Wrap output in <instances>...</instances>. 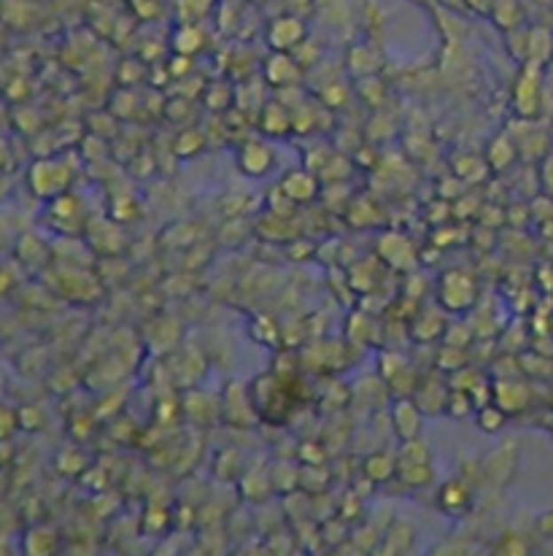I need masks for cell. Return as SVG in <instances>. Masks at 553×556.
<instances>
[{"label": "cell", "mask_w": 553, "mask_h": 556, "mask_svg": "<svg viewBox=\"0 0 553 556\" xmlns=\"http://www.w3.org/2000/svg\"><path fill=\"white\" fill-rule=\"evenodd\" d=\"M542 106V65L524 62L513 84V111L518 119H537Z\"/></svg>", "instance_id": "obj_1"}, {"label": "cell", "mask_w": 553, "mask_h": 556, "mask_svg": "<svg viewBox=\"0 0 553 556\" xmlns=\"http://www.w3.org/2000/svg\"><path fill=\"white\" fill-rule=\"evenodd\" d=\"M74 181V173L62 160H36L28 171V184L36 197L51 200L62 192H67Z\"/></svg>", "instance_id": "obj_2"}, {"label": "cell", "mask_w": 553, "mask_h": 556, "mask_svg": "<svg viewBox=\"0 0 553 556\" xmlns=\"http://www.w3.org/2000/svg\"><path fill=\"white\" fill-rule=\"evenodd\" d=\"M438 303L448 311V314H464L472 303H475V282L472 275L454 267L446 270L438 287Z\"/></svg>", "instance_id": "obj_3"}, {"label": "cell", "mask_w": 553, "mask_h": 556, "mask_svg": "<svg viewBox=\"0 0 553 556\" xmlns=\"http://www.w3.org/2000/svg\"><path fill=\"white\" fill-rule=\"evenodd\" d=\"M262 76L275 90H289V87L300 84L303 65L295 60L292 52H270L265 65H262Z\"/></svg>", "instance_id": "obj_4"}, {"label": "cell", "mask_w": 553, "mask_h": 556, "mask_svg": "<svg viewBox=\"0 0 553 556\" xmlns=\"http://www.w3.org/2000/svg\"><path fill=\"white\" fill-rule=\"evenodd\" d=\"M222 419L235 427H254L259 422V413L251 400V389L243 384H230L222 397Z\"/></svg>", "instance_id": "obj_5"}, {"label": "cell", "mask_w": 553, "mask_h": 556, "mask_svg": "<svg viewBox=\"0 0 553 556\" xmlns=\"http://www.w3.org/2000/svg\"><path fill=\"white\" fill-rule=\"evenodd\" d=\"M391 427L399 441H413L422 438L424 427V410L413 397H397L391 405Z\"/></svg>", "instance_id": "obj_6"}, {"label": "cell", "mask_w": 553, "mask_h": 556, "mask_svg": "<svg viewBox=\"0 0 553 556\" xmlns=\"http://www.w3.org/2000/svg\"><path fill=\"white\" fill-rule=\"evenodd\" d=\"M492 389H494V405H500L508 416L524 413L532 402V389L521 378L497 376L492 381Z\"/></svg>", "instance_id": "obj_7"}, {"label": "cell", "mask_w": 553, "mask_h": 556, "mask_svg": "<svg viewBox=\"0 0 553 556\" xmlns=\"http://www.w3.org/2000/svg\"><path fill=\"white\" fill-rule=\"evenodd\" d=\"M305 38H308L305 22L292 14L273 20V25L267 28V44L273 52H295Z\"/></svg>", "instance_id": "obj_8"}, {"label": "cell", "mask_w": 553, "mask_h": 556, "mask_svg": "<svg viewBox=\"0 0 553 556\" xmlns=\"http://www.w3.org/2000/svg\"><path fill=\"white\" fill-rule=\"evenodd\" d=\"M516 459H518V443L508 441L500 449L489 454V459L483 462V478L492 486H508L513 473H516Z\"/></svg>", "instance_id": "obj_9"}, {"label": "cell", "mask_w": 553, "mask_h": 556, "mask_svg": "<svg viewBox=\"0 0 553 556\" xmlns=\"http://www.w3.org/2000/svg\"><path fill=\"white\" fill-rule=\"evenodd\" d=\"M413 545H416V529H413V524L402 521V519H394L391 524L383 527L381 543H378L375 553H381V556H402V553H410Z\"/></svg>", "instance_id": "obj_10"}, {"label": "cell", "mask_w": 553, "mask_h": 556, "mask_svg": "<svg viewBox=\"0 0 553 556\" xmlns=\"http://www.w3.org/2000/svg\"><path fill=\"white\" fill-rule=\"evenodd\" d=\"M238 489H241V497L249 500V503H254V505L267 503V497L275 495L273 481H270V465L246 467L243 475L238 478Z\"/></svg>", "instance_id": "obj_11"}, {"label": "cell", "mask_w": 553, "mask_h": 556, "mask_svg": "<svg viewBox=\"0 0 553 556\" xmlns=\"http://www.w3.org/2000/svg\"><path fill=\"white\" fill-rule=\"evenodd\" d=\"M438 505L446 516L451 519H459L464 513H470L472 508V492H470V483L462 481V478H454V481H446L438 492Z\"/></svg>", "instance_id": "obj_12"}, {"label": "cell", "mask_w": 553, "mask_h": 556, "mask_svg": "<svg viewBox=\"0 0 553 556\" xmlns=\"http://www.w3.org/2000/svg\"><path fill=\"white\" fill-rule=\"evenodd\" d=\"M378 257L397 270H410L416 265V251H413L410 241L399 233H386L378 241Z\"/></svg>", "instance_id": "obj_13"}, {"label": "cell", "mask_w": 553, "mask_h": 556, "mask_svg": "<svg viewBox=\"0 0 553 556\" xmlns=\"http://www.w3.org/2000/svg\"><path fill=\"white\" fill-rule=\"evenodd\" d=\"M273 163H275L273 149L265 141H246L238 152V168H241V173H246L251 179L270 173Z\"/></svg>", "instance_id": "obj_14"}, {"label": "cell", "mask_w": 553, "mask_h": 556, "mask_svg": "<svg viewBox=\"0 0 553 556\" xmlns=\"http://www.w3.org/2000/svg\"><path fill=\"white\" fill-rule=\"evenodd\" d=\"M281 192L292 200V203H297V205H305V203H311V200H316V195H319V176L313 173V171H308V168H297V171H289L284 179H281Z\"/></svg>", "instance_id": "obj_15"}, {"label": "cell", "mask_w": 553, "mask_h": 556, "mask_svg": "<svg viewBox=\"0 0 553 556\" xmlns=\"http://www.w3.org/2000/svg\"><path fill=\"white\" fill-rule=\"evenodd\" d=\"M49 217L51 222H65V225H79L82 230H87V208L82 203V197L62 192L57 197L49 200Z\"/></svg>", "instance_id": "obj_16"}, {"label": "cell", "mask_w": 553, "mask_h": 556, "mask_svg": "<svg viewBox=\"0 0 553 556\" xmlns=\"http://www.w3.org/2000/svg\"><path fill=\"white\" fill-rule=\"evenodd\" d=\"M259 130L265 135H289L292 132V108L284 100H270L259 108Z\"/></svg>", "instance_id": "obj_17"}, {"label": "cell", "mask_w": 553, "mask_h": 556, "mask_svg": "<svg viewBox=\"0 0 553 556\" xmlns=\"http://www.w3.org/2000/svg\"><path fill=\"white\" fill-rule=\"evenodd\" d=\"M451 384H443L440 378H424L416 386V400L419 408L424 410V416H440L446 413V400H448Z\"/></svg>", "instance_id": "obj_18"}, {"label": "cell", "mask_w": 553, "mask_h": 556, "mask_svg": "<svg viewBox=\"0 0 553 556\" xmlns=\"http://www.w3.org/2000/svg\"><path fill=\"white\" fill-rule=\"evenodd\" d=\"M59 548V535L49 524H36L22 535V551L28 556H49Z\"/></svg>", "instance_id": "obj_19"}, {"label": "cell", "mask_w": 553, "mask_h": 556, "mask_svg": "<svg viewBox=\"0 0 553 556\" xmlns=\"http://www.w3.org/2000/svg\"><path fill=\"white\" fill-rule=\"evenodd\" d=\"M184 408L189 413V419H194L197 425H211L222 419V402H217L214 394L189 392V397L184 400Z\"/></svg>", "instance_id": "obj_20"}, {"label": "cell", "mask_w": 553, "mask_h": 556, "mask_svg": "<svg viewBox=\"0 0 553 556\" xmlns=\"http://www.w3.org/2000/svg\"><path fill=\"white\" fill-rule=\"evenodd\" d=\"M518 160V147L513 141V135L508 132H500L497 138H492L489 141V149H486V163L494 173H502L508 171L513 163Z\"/></svg>", "instance_id": "obj_21"}, {"label": "cell", "mask_w": 553, "mask_h": 556, "mask_svg": "<svg viewBox=\"0 0 553 556\" xmlns=\"http://www.w3.org/2000/svg\"><path fill=\"white\" fill-rule=\"evenodd\" d=\"M270 481L275 495H292L300 489V462L295 459H279L270 465Z\"/></svg>", "instance_id": "obj_22"}, {"label": "cell", "mask_w": 553, "mask_h": 556, "mask_svg": "<svg viewBox=\"0 0 553 556\" xmlns=\"http://www.w3.org/2000/svg\"><path fill=\"white\" fill-rule=\"evenodd\" d=\"M362 475H367L375 483H386L397 475V454L389 451H373L362 462Z\"/></svg>", "instance_id": "obj_23"}, {"label": "cell", "mask_w": 553, "mask_h": 556, "mask_svg": "<svg viewBox=\"0 0 553 556\" xmlns=\"http://www.w3.org/2000/svg\"><path fill=\"white\" fill-rule=\"evenodd\" d=\"M170 46H173V54H184V57H194L197 52H202L205 46V33L186 22L181 28H176V33L170 36Z\"/></svg>", "instance_id": "obj_24"}, {"label": "cell", "mask_w": 553, "mask_h": 556, "mask_svg": "<svg viewBox=\"0 0 553 556\" xmlns=\"http://www.w3.org/2000/svg\"><path fill=\"white\" fill-rule=\"evenodd\" d=\"M329 483H332V473L327 470V465H300V489L308 492L311 497L327 495Z\"/></svg>", "instance_id": "obj_25"}, {"label": "cell", "mask_w": 553, "mask_h": 556, "mask_svg": "<svg viewBox=\"0 0 553 556\" xmlns=\"http://www.w3.org/2000/svg\"><path fill=\"white\" fill-rule=\"evenodd\" d=\"M524 49H526V62H537V65H545L553 54V38L545 28H532L526 33V41H524Z\"/></svg>", "instance_id": "obj_26"}, {"label": "cell", "mask_w": 553, "mask_h": 556, "mask_svg": "<svg viewBox=\"0 0 553 556\" xmlns=\"http://www.w3.org/2000/svg\"><path fill=\"white\" fill-rule=\"evenodd\" d=\"M492 20L500 30H518L521 22H524V9L518 0H494L492 4Z\"/></svg>", "instance_id": "obj_27"}, {"label": "cell", "mask_w": 553, "mask_h": 556, "mask_svg": "<svg viewBox=\"0 0 553 556\" xmlns=\"http://www.w3.org/2000/svg\"><path fill=\"white\" fill-rule=\"evenodd\" d=\"M448 327H446V319L438 314V311H432V314H419V319L410 324V335H413V340H419V343H430V340H438L443 332H446Z\"/></svg>", "instance_id": "obj_28"}, {"label": "cell", "mask_w": 553, "mask_h": 556, "mask_svg": "<svg viewBox=\"0 0 553 556\" xmlns=\"http://www.w3.org/2000/svg\"><path fill=\"white\" fill-rule=\"evenodd\" d=\"M454 173H456V179H462L464 184H472L475 179L478 181H483L489 173H492V168H489V163H486V157H472V155H459L456 160H454Z\"/></svg>", "instance_id": "obj_29"}, {"label": "cell", "mask_w": 553, "mask_h": 556, "mask_svg": "<svg viewBox=\"0 0 553 556\" xmlns=\"http://www.w3.org/2000/svg\"><path fill=\"white\" fill-rule=\"evenodd\" d=\"M432 462V451L422 438L413 441H399V451H397V467H410V465H430Z\"/></svg>", "instance_id": "obj_30"}, {"label": "cell", "mask_w": 553, "mask_h": 556, "mask_svg": "<svg viewBox=\"0 0 553 556\" xmlns=\"http://www.w3.org/2000/svg\"><path fill=\"white\" fill-rule=\"evenodd\" d=\"M508 419H510V416L500 405H494V402H489V405H483V408L475 410V425H478L480 433H486V435L500 433L508 425Z\"/></svg>", "instance_id": "obj_31"}, {"label": "cell", "mask_w": 553, "mask_h": 556, "mask_svg": "<svg viewBox=\"0 0 553 556\" xmlns=\"http://www.w3.org/2000/svg\"><path fill=\"white\" fill-rule=\"evenodd\" d=\"M243 457H241V451H235V449H225L222 454H219V459H217V465H214V473H217V478L219 481H225V483H238V478L243 475Z\"/></svg>", "instance_id": "obj_32"}, {"label": "cell", "mask_w": 553, "mask_h": 556, "mask_svg": "<svg viewBox=\"0 0 553 556\" xmlns=\"http://www.w3.org/2000/svg\"><path fill=\"white\" fill-rule=\"evenodd\" d=\"M394 478L402 486H407V489H422V486H430L435 481V470H432V462L430 465H410V467H397Z\"/></svg>", "instance_id": "obj_33"}, {"label": "cell", "mask_w": 553, "mask_h": 556, "mask_svg": "<svg viewBox=\"0 0 553 556\" xmlns=\"http://www.w3.org/2000/svg\"><path fill=\"white\" fill-rule=\"evenodd\" d=\"M41 257H49V249L43 246V241L38 235H30L28 233V235H22L17 241V259L20 262H25L30 267V265L41 262Z\"/></svg>", "instance_id": "obj_34"}, {"label": "cell", "mask_w": 553, "mask_h": 556, "mask_svg": "<svg viewBox=\"0 0 553 556\" xmlns=\"http://www.w3.org/2000/svg\"><path fill=\"white\" fill-rule=\"evenodd\" d=\"M407 368H410V365H407V357L399 354V352H381V357H378V373H381V378L386 381V386H389L397 376H402Z\"/></svg>", "instance_id": "obj_35"}, {"label": "cell", "mask_w": 553, "mask_h": 556, "mask_svg": "<svg viewBox=\"0 0 553 556\" xmlns=\"http://www.w3.org/2000/svg\"><path fill=\"white\" fill-rule=\"evenodd\" d=\"M492 551H494L497 556H526V553H529V543H526L518 532L508 529V532H502V535L494 540Z\"/></svg>", "instance_id": "obj_36"}, {"label": "cell", "mask_w": 553, "mask_h": 556, "mask_svg": "<svg viewBox=\"0 0 553 556\" xmlns=\"http://www.w3.org/2000/svg\"><path fill=\"white\" fill-rule=\"evenodd\" d=\"M57 470L62 473V475H67V478H74V475H79L82 470H87V457L79 451V449H62L59 454H57Z\"/></svg>", "instance_id": "obj_37"}, {"label": "cell", "mask_w": 553, "mask_h": 556, "mask_svg": "<svg viewBox=\"0 0 553 556\" xmlns=\"http://www.w3.org/2000/svg\"><path fill=\"white\" fill-rule=\"evenodd\" d=\"M173 149H176L178 157H197L205 149V135L200 130H184L176 138V147Z\"/></svg>", "instance_id": "obj_38"}, {"label": "cell", "mask_w": 553, "mask_h": 556, "mask_svg": "<svg viewBox=\"0 0 553 556\" xmlns=\"http://www.w3.org/2000/svg\"><path fill=\"white\" fill-rule=\"evenodd\" d=\"M472 410H475V405H472L470 394H467L464 389H454V386H451L448 400H446V413L454 416V419H467V416H470Z\"/></svg>", "instance_id": "obj_39"}, {"label": "cell", "mask_w": 553, "mask_h": 556, "mask_svg": "<svg viewBox=\"0 0 553 556\" xmlns=\"http://www.w3.org/2000/svg\"><path fill=\"white\" fill-rule=\"evenodd\" d=\"M319 100L327 106V108H340L349 103V87L343 82H327L321 90H319Z\"/></svg>", "instance_id": "obj_40"}, {"label": "cell", "mask_w": 553, "mask_h": 556, "mask_svg": "<svg viewBox=\"0 0 553 556\" xmlns=\"http://www.w3.org/2000/svg\"><path fill=\"white\" fill-rule=\"evenodd\" d=\"M327 446L321 441H305L297 446V462L300 465H327Z\"/></svg>", "instance_id": "obj_41"}, {"label": "cell", "mask_w": 553, "mask_h": 556, "mask_svg": "<svg viewBox=\"0 0 553 556\" xmlns=\"http://www.w3.org/2000/svg\"><path fill=\"white\" fill-rule=\"evenodd\" d=\"M362 511H365V497H359L354 489H349V495H345V500H343V503H337V516H340L345 524H354V521H359Z\"/></svg>", "instance_id": "obj_42"}, {"label": "cell", "mask_w": 553, "mask_h": 556, "mask_svg": "<svg viewBox=\"0 0 553 556\" xmlns=\"http://www.w3.org/2000/svg\"><path fill=\"white\" fill-rule=\"evenodd\" d=\"M359 95H362V100H367L370 106H381L383 100H386V87H383V82H381V76L378 74H373V76H362L359 79Z\"/></svg>", "instance_id": "obj_43"}, {"label": "cell", "mask_w": 553, "mask_h": 556, "mask_svg": "<svg viewBox=\"0 0 553 556\" xmlns=\"http://www.w3.org/2000/svg\"><path fill=\"white\" fill-rule=\"evenodd\" d=\"M170 524H173V516H170L165 508H160V505H149V508H146V513H144V529H146V532L160 535V532H165Z\"/></svg>", "instance_id": "obj_44"}, {"label": "cell", "mask_w": 553, "mask_h": 556, "mask_svg": "<svg viewBox=\"0 0 553 556\" xmlns=\"http://www.w3.org/2000/svg\"><path fill=\"white\" fill-rule=\"evenodd\" d=\"M20 433V413L17 408H9L0 402V441H14Z\"/></svg>", "instance_id": "obj_45"}, {"label": "cell", "mask_w": 553, "mask_h": 556, "mask_svg": "<svg viewBox=\"0 0 553 556\" xmlns=\"http://www.w3.org/2000/svg\"><path fill=\"white\" fill-rule=\"evenodd\" d=\"M17 413H20V430H25V433H38L46 425L43 410L38 405H22V408H17Z\"/></svg>", "instance_id": "obj_46"}, {"label": "cell", "mask_w": 553, "mask_h": 556, "mask_svg": "<svg viewBox=\"0 0 553 556\" xmlns=\"http://www.w3.org/2000/svg\"><path fill=\"white\" fill-rule=\"evenodd\" d=\"M467 365V357H464V349H456V346H446L438 357V368L446 370V373H456Z\"/></svg>", "instance_id": "obj_47"}, {"label": "cell", "mask_w": 553, "mask_h": 556, "mask_svg": "<svg viewBox=\"0 0 553 556\" xmlns=\"http://www.w3.org/2000/svg\"><path fill=\"white\" fill-rule=\"evenodd\" d=\"M192 74V57H184V54H173V60L168 62V76L170 79H189Z\"/></svg>", "instance_id": "obj_48"}, {"label": "cell", "mask_w": 553, "mask_h": 556, "mask_svg": "<svg viewBox=\"0 0 553 556\" xmlns=\"http://www.w3.org/2000/svg\"><path fill=\"white\" fill-rule=\"evenodd\" d=\"M534 529H537V535H540V537L553 540V511L540 513V516L534 519Z\"/></svg>", "instance_id": "obj_49"}, {"label": "cell", "mask_w": 553, "mask_h": 556, "mask_svg": "<svg viewBox=\"0 0 553 556\" xmlns=\"http://www.w3.org/2000/svg\"><path fill=\"white\" fill-rule=\"evenodd\" d=\"M14 284H17L14 273L6 265H0V295H9L14 290Z\"/></svg>", "instance_id": "obj_50"}, {"label": "cell", "mask_w": 553, "mask_h": 556, "mask_svg": "<svg viewBox=\"0 0 553 556\" xmlns=\"http://www.w3.org/2000/svg\"><path fill=\"white\" fill-rule=\"evenodd\" d=\"M542 187L553 197V155L545 157V163H542Z\"/></svg>", "instance_id": "obj_51"}, {"label": "cell", "mask_w": 553, "mask_h": 556, "mask_svg": "<svg viewBox=\"0 0 553 556\" xmlns=\"http://www.w3.org/2000/svg\"><path fill=\"white\" fill-rule=\"evenodd\" d=\"M354 163H357V165H362V168H373L378 160L373 157V149H370V147H359V149H357V157H354Z\"/></svg>", "instance_id": "obj_52"}, {"label": "cell", "mask_w": 553, "mask_h": 556, "mask_svg": "<svg viewBox=\"0 0 553 556\" xmlns=\"http://www.w3.org/2000/svg\"><path fill=\"white\" fill-rule=\"evenodd\" d=\"M9 553H12V545L4 535H0V556H9Z\"/></svg>", "instance_id": "obj_53"}, {"label": "cell", "mask_w": 553, "mask_h": 556, "mask_svg": "<svg viewBox=\"0 0 553 556\" xmlns=\"http://www.w3.org/2000/svg\"><path fill=\"white\" fill-rule=\"evenodd\" d=\"M4 392H6V373L0 368V402H4Z\"/></svg>", "instance_id": "obj_54"}, {"label": "cell", "mask_w": 553, "mask_h": 556, "mask_svg": "<svg viewBox=\"0 0 553 556\" xmlns=\"http://www.w3.org/2000/svg\"><path fill=\"white\" fill-rule=\"evenodd\" d=\"M6 243H9V238H6L4 227H0V249H6Z\"/></svg>", "instance_id": "obj_55"}]
</instances>
